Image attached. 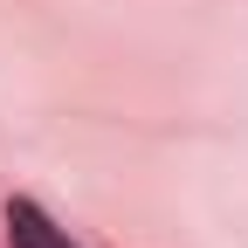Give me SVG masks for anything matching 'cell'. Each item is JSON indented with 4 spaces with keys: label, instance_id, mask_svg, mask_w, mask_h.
<instances>
[{
    "label": "cell",
    "instance_id": "obj_1",
    "mask_svg": "<svg viewBox=\"0 0 248 248\" xmlns=\"http://www.w3.org/2000/svg\"><path fill=\"white\" fill-rule=\"evenodd\" d=\"M7 248H76L69 228L48 221L42 200H7Z\"/></svg>",
    "mask_w": 248,
    "mask_h": 248
}]
</instances>
